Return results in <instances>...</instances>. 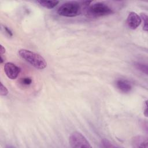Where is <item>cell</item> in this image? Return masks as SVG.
<instances>
[{"mask_svg":"<svg viewBox=\"0 0 148 148\" xmlns=\"http://www.w3.org/2000/svg\"><path fill=\"white\" fill-rule=\"evenodd\" d=\"M18 54L23 59L38 69H43L47 66L45 59L34 51L27 49H20L18 51Z\"/></svg>","mask_w":148,"mask_h":148,"instance_id":"cell-1","label":"cell"},{"mask_svg":"<svg viewBox=\"0 0 148 148\" xmlns=\"http://www.w3.org/2000/svg\"><path fill=\"white\" fill-rule=\"evenodd\" d=\"M81 13L80 3L77 1H68L62 4L57 10V13L62 16L72 17Z\"/></svg>","mask_w":148,"mask_h":148,"instance_id":"cell-2","label":"cell"},{"mask_svg":"<svg viewBox=\"0 0 148 148\" xmlns=\"http://www.w3.org/2000/svg\"><path fill=\"white\" fill-rule=\"evenodd\" d=\"M112 13V9L107 4L101 2H95L86 8V14L92 17L105 16Z\"/></svg>","mask_w":148,"mask_h":148,"instance_id":"cell-3","label":"cell"},{"mask_svg":"<svg viewBox=\"0 0 148 148\" xmlns=\"http://www.w3.org/2000/svg\"><path fill=\"white\" fill-rule=\"evenodd\" d=\"M70 146L73 148H91L89 142L86 137L78 131L73 132L69 137Z\"/></svg>","mask_w":148,"mask_h":148,"instance_id":"cell-4","label":"cell"},{"mask_svg":"<svg viewBox=\"0 0 148 148\" xmlns=\"http://www.w3.org/2000/svg\"><path fill=\"white\" fill-rule=\"evenodd\" d=\"M20 68L12 62H6L4 65V71L6 75L10 79H16L20 72Z\"/></svg>","mask_w":148,"mask_h":148,"instance_id":"cell-5","label":"cell"},{"mask_svg":"<svg viewBox=\"0 0 148 148\" xmlns=\"http://www.w3.org/2000/svg\"><path fill=\"white\" fill-rule=\"evenodd\" d=\"M140 17L135 12H131L129 13L127 19V23L129 28L132 29H136L141 23Z\"/></svg>","mask_w":148,"mask_h":148,"instance_id":"cell-6","label":"cell"},{"mask_svg":"<svg viewBox=\"0 0 148 148\" xmlns=\"http://www.w3.org/2000/svg\"><path fill=\"white\" fill-rule=\"evenodd\" d=\"M132 145L134 147H147L148 140L147 138L143 136H136L132 138Z\"/></svg>","mask_w":148,"mask_h":148,"instance_id":"cell-7","label":"cell"},{"mask_svg":"<svg viewBox=\"0 0 148 148\" xmlns=\"http://www.w3.org/2000/svg\"><path fill=\"white\" fill-rule=\"evenodd\" d=\"M116 86L117 88L123 92H129L132 89V86L131 83L124 79H118L116 82Z\"/></svg>","mask_w":148,"mask_h":148,"instance_id":"cell-8","label":"cell"},{"mask_svg":"<svg viewBox=\"0 0 148 148\" xmlns=\"http://www.w3.org/2000/svg\"><path fill=\"white\" fill-rule=\"evenodd\" d=\"M37 3H38L40 5L42 6L47 8V9H52L54 8L55 6H57V5L59 3V1H43V0H39L36 1Z\"/></svg>","mask_w":148,"mask_h":148,"instance_id":"cell-9","label":"cell"},{"mask_svg":"<svg viewBox=\"0 0 148 148\" xmlns=\"http://www.w3.org/2000/svg\"><path fill=\"white\" fill-rule=\"evenodd\" d=\"M135 66L137 69L145 73L146 75L147 74V66L146 65L140 62H136L135 63Z\"/></svg>","mask_w":148,"mask_h":148,"instance_id":"cell-10","label":"cell"},{"mask_svg":"<svg viewBox=\"0 0 148 148\" xmlns=\"http://www.w3.org/2000/svg\"><path fill=\"white\" fill-rule=\"evenodd\" d=\"M140 18L141 20L143 21V29L145 31H147L148 26H147V16L145 13H141L140 14Z\"/></svg>","mask_w":148,"mask_h":148,"instance_id":"cell-11","label":"cell"},{"mask_svg":"<svg viewBox=\"0 0 148 148\" xmlns=\"http://www.w3.org/2000/svg\"><path fill=\"white\" fill-rule=\"evenodd\" d=\"M101 145L103 147H116V145H113L111 142H110L107 139L103 138L101 140Z\"/></svg>","mask_w":148,"mask_h":148,"instance_id":"cell-12","label":"cell"},{"mask_svg":"<svg viewBox=\"0 0 148 148\" xmlns=\"http://www.w3.org/2000/svg\"><path fill=\"white\" fill-rule=\"evenodd\" d=\"M8 94V90L6 88L5 86L3 85L2 83H1V87H0V94L1 96H6Z\"/></svg>","mask_w":148,"mask_h":148,"instance_id":"cell-13","label":"cell"},{"mask_svg":"<svg viewBox=\"0 0 148 148\" xmlns=\"http://www.w3.org/2000/svg\"><path fill=\"white\" fill-rule=\"evenodd\" d=\"M32 83V79L29 77H24L21 79V83L24 85H29Z\"/></svg>","mask_w":148,"mask_h":148,"instance_id":"cell-14","label":"cell"},{"mask_svg":"<svg viewBox=\"0 0 148 148\" xmlns=\"http://www.w3.org/2000/svg\"><path fill=\"white\" fill-rule=\"evenodd\" d=\"M0 52H1V55H2L3 54H4L5 53V47L2 45H1Z\"/></svg>","mask_w":148,"mask_h":148,"instance_id":"cell-15","label":"cell"},{"mask_svg":"<svg viewBox=\"0 0 148 148\" xmlns=\"http://www.w3.org/2000/svg\"><path fill=\"white\" fill-rule=\"evenodd\" d=\"M145 116H147V101L145 102V112H144Z\"/></svg>","mask_w":148,"mask_h":148,"instance_id":"cell-16","label":"cell"},{"mask_svg":"<svg viewBox=\"0 0 148 148\" xmlns=\"http://www.w3.org/2000/svg\"><path fill=\"white\" fill-rule=\"evenodd\" d=\"M5 31H6V32H7V33L9 35H10V36H12V31L8 28V27H5Z\"/></svg>","mask_w":148,"mask_h":148,"instance_id":"cell-17","label":"cell"}]
</instances>
